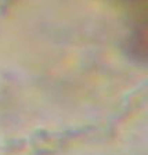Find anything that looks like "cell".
<instances>
[{
  "mask_svg": "<svg viewBox=\"0 0 148 155\" xmlns=\"http://www.w3.org/2000/svg\"><path fill=\"white\" fill-rule=\"evenodd\" d=\"M129 51L137 60H147V25L145 22L141 26H137L129 39Z\"/></svg>",
  "mask_w": 148,
  "mask_h": 155,
  "instance_id": "1",
  "label": "cell"
}]
</instances>
